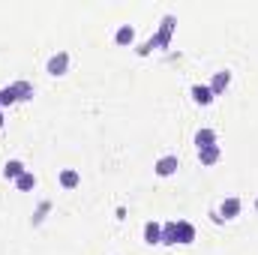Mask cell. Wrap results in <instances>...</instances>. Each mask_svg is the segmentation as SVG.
Returning <instances> with one entry per match:
<instances>
[{"label": "cell", "instance_id": "7c38bea8", "mask_svg": "<svg viewBox=\"0 0 258 255\" xmlns=\"http://www.w3.org/2000/svg\"><path fill=\"white\" fill-rule=\"evenodd\" d=\"M162 243L165 246H177V219L162 222Z\"/></svg>", "mask_w": 258, "mask_h": 255}, {"label": "cell", "instance_id": "2e32d148", "mask_svg": "<svg viewBox=\"0 0 258 255\" xmlns=\"http://www.w3.org/2000/svg\"><path fill=\"white\" fill-rule=\"evenodd\" d=\"M12 90H15L18 102H27V99H33V87H30L27 81H15V84H12Z\"/></svg>", "mask_w": 258, "mask_h": 255}, {"label": "cell", "instance_id": "8992f818", "mask_svg": "<svg viewBox=\"0 0 258 255\" xmlns=\"http://www.w3.org/2000/svg\"><path fill=\"white\" fill-rule=\"evenodd\" d=\"M222 159V147L219 144H210V147H204V150H198V162L204 165V168H210V165H216Z\"/></svg>", "mask_w": 258, "mask_h": 255}, {"label": "cell", "instance_id": "5bb4252c", "mask_svg": "<svg viewBox=\"0 0 258 255\" xmlns=\"http://www.w3.org/2000/svg\"><path fill=\"white\" fill-rule=\"evenodd\" d=\"M57 180H60V186H63V189H75V186L81 183V174H78L75 168H63Z\"/></svg>", "mask_w": 258, "mask_h": 255}, {"label": "cell", "instance_id": "d6986e66", "mask_svg": "<svg viewBox=\"0 0 258 255\" xmlns=\"http://www.w3.org/2000/svg\"><path fill=\"white\" fill-rule=\"evenodd\" d=\"M0 129H3V111H0Z\"/></svg>", "mask_w": 258, "mask_h": 255}, {"label": "cell", "instance_id": "52a82bcc", "mask_svg": "<svg viewBox=\"0 0 258 255\" xmlns=\"http://www.w3.org/2000/svg\"><path fill=\"white\" fill-rule=\"evenodd\" d=\"M195 240V225L186 222V219H177V243L180 246H189Z\"/></svg>", "mask_w": 258, "mask_h": 255}, {"label": "cell", "instance_id": "5b68a950", "mask_svg": "<svg viewBox=\"0 0 258 255\" xmlns=\"http://www.w3.org/2000/svg\"><path fill=\"white\" fill-rule=\"evenodd\" d=\"M228 84H231V72H228V69H219V72L210 78V84H207V87H210V93H213V96H222V93L228 90Z\"/></svg>", "mask_w": 258, "mask_h": 255}, {"label": "cell", "instance_id": "ffe728a7", "mask_svg": "<svg viewBox=\"0 0 258 255\" xmlns=\"http://www.w3.org/2000/svg\"><path fill=\"white\" fill-rule=\"evenodd\" d=\"M255 210H258V198H255Z\"/></svg>", "mask_w": 258, "mask_h": 255}, {"label": "cell", "instance_id": "ac0fdd59", "mask_svg": "<svg viewBox=\"0 0 258 255\" xmlns=\"http://www.w3.org/2000/svg\"><path fill=\"white\" fill-rule=\"evenodd\" d=\"M48 207H51V204H48V201H42V207H39V213H36V219H33V222H36V225H39V222H42V216H45V210H48Z\"/></svg>", "mask_w": 258, "mask_h": 255}, {"label": "cell", "instance_id": "e0dca14e", "mask_svg": "<svg viewBox=\"0 0 258 255\" xmlns=\"http://www.w3.org/2000/svg\"><path fill=\"white\" fill-rule=\"evenodd\" d=\"M15 102H18V96H15V90H12V84L3 87V90H0V108H9V105H15Z\"/></svg>", "mask_w": 258, "mask_h": 255}, {"label": "cell", "instance_id": "8fae6325", "mask_svg": "<svg viewBox=\"0 0 258 255\" xmlns=\"http://www.w3.org/2000/svg\"><path fill=\"white\" fill-rule=\"evenodd\" d=\"M24 171H27V168H24V162H21V159H9V162L3 165V177H6V180H18Z\"/></svg>", "mask_w": 258, "mask_h": 255}, {"label": "cell", "instance_id": "9a60e30c", "mask_svg": "<svg viewBox=\"0 0 258 255\" xmlns=\"http://www.w3.org/2000/svg\"><path fill=\"white\" fill-rule=\"evenodd\" d=\"M15 186H18V192H33L36 189V174H33V171H24V174L15 180Z\"/></svg>", "mask_w": 258, "mask_h": 255}, {"label": "cell", "instance_id": "3957f363", "mask_svg": "<svg viewBox=\"0 0 258 255\" xmlns=\"http://www.w3.org/2000/svg\"><path fill=\"white\" fill-rule=\"evenodd\" d=\"M45 72L54 75V78L66 75V72H69V51H57V54H51L48 63H45Z\"/></svg>", "mask_w": 258, "mask_h": 255}, {"label": "cell", "instance_id": "ba28073f", "mask_svg": "<svg viewBox=\"0 0 258 255\" xmlns=\"http://www.w3.org/2000/svg\"><path fill=\"white\" fill-rule=\"evenodd\" d=\"M144 243H150V246H159L162 243V225L159 222H144Z\"/></svg>", "mask_w": 258, "mask_h": 255}, {"label": "cell", "instance_id": "4fadbf2b", "mask_svg": "<svg viewBox=\"0 0 258 255\" xmlns=\"http://www.w3.org/2000/svg\"><path fill=\"white\" fill-rule=\"evenodd\" d=\"M210 144H216V132H213V129H198V132H195V147H198V150H204V147H210Z\"/></svg>", "mask_w": 258, "mask_h": 255}, {"label": "cell", "instance_id": "7a4b0ae2", "mask_svg": "<svg viewBox=\"0 0 258 255\" xmlns=\"http://www.w3.org/2000/svg\"><path fill=\"white\" fill-rule=\"evenodd\" d=\"M177 168H180V159H177L174 153L159 156V159H156V165H153L156 177H174V174H177Z\"/></svg>", "mask_w": 258, "mask_h": 255}, {"label": "cell", "instance_id": "44dd1931", "mask_svg": "<svg viewBox=\"0 0 258 255\" xmlns=\"http://www.w3.org/2000/svg\"><path fill=\"white\" fill-rule=\"evenodd\" d=\"M0 111H3V108H0Z\"/></svg>", "mask_w": 258, "mask_h": 255}, {"label": "cell", "instance_id": "9c48e42d", "mask_svg": "<svg viewBox=\"0 0 258 255\" xmlns=\"http://www.w3.org/2000/svg\"><path fill=\"white\" fill-rule=\"evenodd\" d=\"M189 93H192L195 105H210V102L216 99V96L210 93V87H207V84H192V90H189Z\"/></svg>", "mask_w": 258, "mask_h": 255}, {"label": "cell", "instance_id": "30bf717a", "mask_svg": "<svg viewBox=\"0 0 258 255\" xmlns=\"http://www.w3.org/2000/svg\"><path fill=\"white\" fill-rule=\"evenodd\" d=\"M114 42H117L120 48H129V45L135 42V27H132V24H120L117 33H114Z\"/></svg>", "mask_w": 258, "mask_h": 255}, {"label": "cell", "instance_id": "277c9868", "mask_svg": "<svg viewBox=\"0 0 258 255\" xmlns=\"http://www.w3.org/2000/svg\"><path fill=\"white\" fill-rule=\"evenodd\" d=\"M240 207H243V201L237 198V195H231V198H225L222 204H219V219L225 222V219H234V216H240Z\"/></svg>", "mask_w": 258, "mask_h": 255}, {"label": "cell", "instance_id": "6da1fadb", "mask_svg": "<svg viewBox=\"0 0 258 255\" xmlns=\"http://www.w3.org/2000/svg\"><path fill=\"white\" fill-rule=\"evenodd\" d=\"M174 24H177V18H174V15H165V18H162V27H159V33H156V36H150V39H147V42H144L138 51H141V54H147V51H153V48H162V45H168V42H171V33H174Z\"/></svg>", "mask_w": 258, "mask_h": 255}]
</instances>
